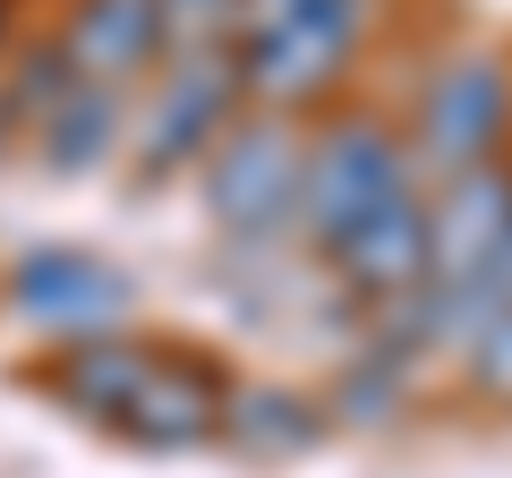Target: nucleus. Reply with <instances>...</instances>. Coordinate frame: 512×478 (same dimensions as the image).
Instances as JSON below:
<instances>
[{
	"instance_id": "13",
	"label": "nucleus",
	"mask_w": 512,
	"mask_h": 478,
	"mask_svg": "<svg viewBox=\"0 0 512 478\" xmlns=\"http://www.w3.org/2000/svg\"><path fill=\"white\" fill-rule=\"evenodd\" d=\"M163 35L171 52H231L239 0H163Z\"/></svg>"
},
{
	"instance_id": "14",
	"label": "nucleus",
	"mask_w": 512,
	"mask_h": 478,
	"mask_svg": "<svg viewBox=\"0 0 512 478\" xmlns=\"http://www.w3.org/2000/svg\"><path fill=\"white\" fill-rule=\"evenodd\" d=\"M461 359H470V385L487 393V402H504V410H512V308L495 316V325L478 333V342L461 350Z\"/></svg>"
},
{
	"instance_id": "8",
	"label": "nucleus",
	"mask_w": 512,
	"mask_h": 478,
	"mask_svg": "<svg viewBox=\"0 0 512 478\" xmlns=\"http://www.w3.org/2000/svg\"><path fill=\"white\" fill-rule=\"evenodd\" d=\"M222 410H231V376H222L214 359H197V350L154 342L146 385H137V402H128L120 436L146 444V453H188V444L222 436Z\"/></svg>"
},
{
	"instance_id": "6",
	"label": "nucleus",
	"mask_w": 512,
	"mask_h": 478,
	"mask_svg": "<svg viewBox=\"0 0 512 478\" xmlns=\"http://www.w3.org/2000/svg\"><path fill=\"white\" fill-rule=\"evenodd\" d=\"M504 129H512V77H504V60L470 52L453 69H436V86L419 103V146H410V163L436 171V180H461V171L495 163Z\"/></svg>"
},
{
	"instance_id": "4",
	"label": "nucleus",
	"mask_w": 512,
	"mask_h": 478,
	"mask_svg": "<svg viewBox=\"0 0 512 478\" xmlns=\"http://www.w3.org/2000/svg\"><path fill=\"white\" fill-rule=\"evenodd\" d=\"M248 86H239L231 52H171L154 69V103L137 120V180H180L222 146V129L239 120Z\"/></svg>"
},
{
	"instance_id": "5",
	"label": "nucleus",
	"mask_w": 512,
	"mask_h": 478,
	"mask_svg": "<svg viewBox=\"0 0 512 478\" xmlns=\"http://www.w3.org/2000/svg\"><path fill=\"white\" fill-rule=\"evenodd\" d=\"M325 265H333V282H342V299H359L367 316L427 299V282H436V197H427L419 180L393 188L367 222H350L325 248Z\"/></svg>"
},
{
	"instance_id": "1",
	"label": "nucleus",
	"mask_w": 512,
	"mask_h": 478,
	"mask_svg": "<svg viewBox=\"0 0 512 478\" xmlns=\"http://www.w3.org/2000/svg\"><path fill=\"white\" fill-rule=\"evenodd\" d=\"M384 0H239V86L265 111H308L350 77Z\"/></svg>"
},
{
	"instance_id": "10",
	"label": "nucleus",
	"mask_w": 512,
	"mask_h": 478,
	"mask_svg": "<svg viewBox=\"0 0 512 478\" xmlns=\"http://www.w3.org/2000/svg\"><path fill=\"white\" fill-rule=\"evenodd\" d=\"M146 359H154V342L128 333V325L69 333V342H52V359H43V393H52L60 410H77L86 427H111V436H120L128 402H137V385H146Z\"/></svg>"
},
{
	"instance_id": "16",
	"label": "nucleus",
	"mask_w": 512,
	"mask_h": 478,
	"mask_svg": "<svg viewBox=\"0 0 512 478\" xmlns=\"http://www.w3.org/2000/svg\"><path fill=\"white\" fill-rule=\"evenodd\" d=\"M0 35H9V0H0Z\"/></svg>"
},
{
	"instance_id": "12",
	"label": "nucleus",
	"mask_w": 512,
	"mask_h": 478,
	"mask_svg": "<svg viewBox=\"0 0 512 478\" xmlns=\"http://www.w3.org/2000/svg\"><path fill=\"white\" fill-rule=\"evenodd\" d=\"M222 436L239 444V453H299V444H316V410L299 402V393H274V385H231V410H222Z\"/></svg>"
},
{
	"instance_id": "3",
	"label": "nucleus",
	"mask_w": 512,
	"mask_h": 478,
	"mask_svg": "<svg viewBox=\"0 0 512 478\" xmlns=\"http://www.w3.org/2000/svg\"><path fill=\"white\" fill-rule=\"evenodd\" d=\"M410 180H419V163L402 154V137L384 129V120L350 111V120L316 129L308 137V171H299V239L325 257L350 222H367L393 188H410Z\"/></svg>"
},
{
	"instance_id": "15",
	"label": "nucleus",
	"mask_w": 512,
	"mask_h": 478,
	"mask_svg": "<svg viewBox=\"0 0 512 478\" xmlns=\"http://www.w3.org/2000/svg\"><path fill=\"white\" fill-rule=\"evenodd\" d=\"M9 120H18V111H9V103H0V146H9Z\"/></svg>"
},
{
	"instance_id": "11",
	"label": "nucleus",
	"mask_w": 512,
	"mask_h": 478,
	"mask_svg": "<svg viewBox=\"0 0 512 478\" xmlns=\"http://www.w3.org/2000/svg\"><path fill=\"white\" fill-rule=\"evenodd\" d=\"M111 146H120V94H111V86H86V77H77V86L60 94L52 111H43V163L77 180V171H94Z\"/></svg>"
},
{
	"instance_id": "2",
	"label": "nucleus",
	"mask_w": 512,
	"mask_h": 478,
	"mask_svg": "<svg viewBox=\"0 0 512 478\" xmlns=\"http://www.w3.org/2000/svg\"><path fill=\"white\" fill-rule=\"evenodd\" d=\"M299 171H308V137L291 129V111L231 120L222 146L197 163L205 222L222 239H239V248H274L282 231H299Z\"/></svg>"
},
{
	"instance_id": "9",
	"label": "nucleus",
	"mask_w": 512,
	"mask_h": 478,
	"mask_svg": "<svg viewBox=\"0 0 512 478\" xmlns=\"http://www.w3.org/2000/svg\"><path fill=\"white\" fill-rule=\"evenodd\" d=\"M60 60H69V77H86V86L128 94L137 77H154L171 60L163 0H77L69 26H60Z\"/></svg>"
},
{
	"instance_id": "7",
	"label": "nucleus",
	"mask_w": 512,
	"mask_h": 478,
	"mask_svg": "<svg viewBox=\"0 0 512 478\" xmlns=\"http://www.w3.org/2000/svg\"><path fill=\"white\" fill-rule=\"evenodd\" d=\"M9 308L43 333H111L128 308H137V282L120 265L86 257V248H35V257L9 265Z\"/></svg>"
}]
</instances>
